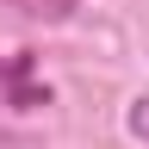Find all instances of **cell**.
I'll return each mask as SVG.
<instances>
[{
  "label": "cell",
  "instance_id": "1",
  "mask_svg": "<svg viewBox=\"0 0 149 149\" xmlns=\"http://www.w3.org/2000/svg\"><path fill=\"white\" fill-rule=\"evenodd\" d=\"M6 93H13V106H19V112L50 106V87H31V50H19V62L6 68Z\"/></svg>",
  "mask_w": 149,
  "mask_h": 149
},
{
  "label": "cell",
  "instance_id": "2",
  "mask_svg": "<svg viewBox=\"0 0 149 149\" xmlns=\"http://www.w3.org/2000/svg\"><path fill=\"white\" fill-rule=\"evenodd\" d=\"M25 19H50V25H62V19H74V6L81 0H13Z\"/></svg>",
  "mask_w": 149,
  "mask_h": 149
},
{
  "label": "cell",
  "instance_id": "3",
  "mask_svg": "<svg viewBox=\"0 0 149 149\" xmlns=\"http://www.w3.org/2000/svg\"><path fill=\"white\" fill-rule=\"evenodd\" d=\"M124 130H130V137L149 149V93H137V100L124 106Z\"/></svg>",
  "mask_w": 149,
  "mask_h": 149
}]
</instances>
